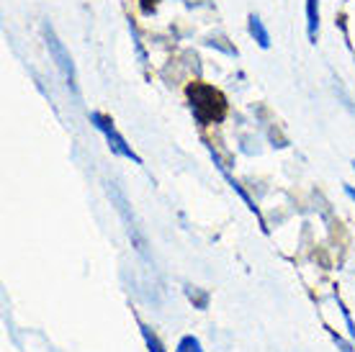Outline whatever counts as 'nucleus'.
I'll list each match as a JSON object with an SVG mask.
<instances>
[{"mask_svg": "<svg viewBox=\"0 0 355 352\" xmlns=\"http://www.w3.org/2000/svg\"><path fill=\"white\" fill-rule=\"evenodd\" d=\"M188 98H191V108H193V116L198 123H211L219 121L227 111V103L224 98L219 96V90L209 88V85H191L188 88Z\"/></svg>", "mask_w": 355, "mask_h": 352, "instance_id": "obj_1", "label": "nucleus"}, {"mask_svg": "<svg viewBox=\"0 0 355 352\" xmlns=\"http://www.w3.org/2000/svg\"><path fill=\"white\" fill-rule=\"evenodd\" d=\"M90 121H93V126H96L98 132L106 137V141H108V147H111V152L114 155H119V157H126V159H132L134 165H142V159H139V155L126 144V139L121 137V134L116 132V126H114V121L108 118V116H103V114H98V111H93L90 114Z\"/></svg>", "mask_w": 355, "mask_h": 352, "instance_id": "obj_2", "label": "nucleus"}, {"mask_svg": "<svg viewBox=\"0 0 355 352\" xmlns=\"http://www.w3.org/2000/svg\"><path fill=\"white\" fill-rule=\"evenodd\" d=\"M44 42H46V49H49V57L54 60V64L62 70V75L67 78V82H70V88L75 90V85H78V72H75V62H72L70 52L64 49V44L60 42V36L54 34L52 26H44Z\"/></svg>", "mask_w": 355, "mask_h": 352, "instance_id": "obj_3", "label": "nucleus"}, {"mask_svg": "<svg viewBox=\"0 0 355 352\" xmlns=\"http://www.w3.org/2000/svg\"><path fill=\"white\" fill-rule=\"evenodd\" d=\"M317 31H320V6L317 0H306V34L311 44H317Z\"/></svg>", "mask_w": 355, "mask_h": 352, "instance_id": "obj_4", "label": "nucleus"}, {"mask_svg": "<svg viewBox=\"0 0 355 352\" xmlns=\"http://www.w3.org/2000/svg\"><path fill=\"white\" fill-rule=\"evenodd\" d=\"M211 157H214V162H216V168L222 170V175L227 177V183H230L232 188H234V191H237V193H240V198H242V201L248 203V209H250V211H255V216H260L258 206H255V203H252V198H250V195L245 193V188H242V185L237 183V180H234V177L230 175V173H227V168H224V165H222V159H219V157H216V155H214V150H211Z\"/></svg>", "mask_w": 355, "mask_h": 352, "instance_id": "obj_5", "label": "nucleus"}, {"mask_svg": "<svg viewBox=\"0 0 355 352\" xmlns=\"http://www.w3.org/2000/svg\"><path fill=\"white\" fill-rule=\"evenodd\" d=\"M250 34H252V39L258 42V46H263V49H268V46H270V34H268L263 18L255 16V13L250 16Z\"/></svg>", "mask_w": 355, "mask_h": 352, "instance_id": "obj_6", "label": "nucleus"}, {"mask_svg": "<svg viewBox=\"0 0 355 352\" xmlns=\"http://www.w3.org/2000/svg\"><path fill=\"white\" fill-rule=\"evenodd\" d=\"M139 329H142V337H144V344H147V350H150V352H168L165 347H162V342L157 340V335L152 332L150 326L139 324Z\"/></svg>", "mask_w": 355, "mask_h": 352, "instance_id": "obj_7", "label": "nucleus"}, {"mask_svg": "<svg viewBox=\"0 0 355 352\" xmlns=\"http://www.w3.org/2000/svg\"><path fill=\"white\" fill-rule=\"evenodd\" d=\"M175 352H204V347H201V342H198L193 335H186L178 342Z\"/></svg>", "mask_w": 355, "mask_h": 352, "instance_id": "obj_8", "label": "nucleus"}, {"mask_svg": "<svg viewBox=\"0 0 355 352\" xmlns=\"http://www.w3.org/2000/svg\"><path fill=\"white\" fill-rule=\"evenodd\" d=\"M188 299L191 301H196V303H198V308H206V293H198L196 291V288H191V285H188Z\"/></svg>", "mask_w": 355, "mask_h": 352, "instance_id": "obj_9", "label": "nucleus"}, {"mask_svg": "<svg viewBox=\"0 0 355 352\" xmlns=\"http://www.w3.org/2000/svg\"><path fill=\"white\" fill-rule=\"evenodd\" d=\"M340 308H343V306H340ZM343 317H345L347 332H350V337H353V342H355V324H353V319H350V314H347V308H343Z\"/></svg>", "mask_w": 355, "mask_h": 352, "instance_id": "obj_10", "label": "nucleus"}, {"mask_svg": "<svg viewBox=\"0 0 355 352\" xmlns=\"http://www.w3.org/2000/svg\"><path fill=\"white\" fill-rule=\"evenodd\" d=\"M332 337H335V342H338V347H340V350H343V352H355L353 347H350V344L345 342V340H340L338 335H332Z\"/></svg>", "mask_w": 355, "mask_h": 352, "instance_id": "obj_11", "label": "nucleus"}, {"mask_svg": "<svg viewBox=\"0 0 355 352\" xmlns=\"http://www.w3.org/2000/svg\"><path fill=\"white\" fill-rule=\"evenodd\" d=\"M345 195L355 203V188H353V185H345Z\"/></svg>", "mask_w": 355, "mask_h": 352, "instance_id": "obj_12", "label": "nucleus"}, {"mask_svg": "<svg viewBox=\"0 0 355 352\" xmlns=\"http://www.w3.org/2000/svg\"><path fill=\"white\" fill-rule=\"evenodd\" d=\"M353 170H355V162H353Z\"/></svg>", "mask_w": 355, "mask_h": 352, "instance_id": "obj_13", "label": "nucleus"}]
</instances>
